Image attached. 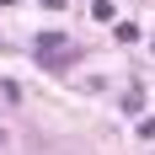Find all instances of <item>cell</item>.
Masks as SVG:
<instances>
[{
  "label": "cell",
  "instance_id": "1",
  "mask_svg": "<svg viewBox=\"0 0 155 155\" xmlns=\"http://www.w3.org/2000/svg\"><path fill=\"white\" fill-rule=\"evenodd\" d=\"M70 59H75L70 38H59V32H43V38H38V64H48V70H64Z\"/></svg>",
  "mask_w": 155,
  "mask_h": 155
},
{
  "label": "cell",
  "instance_id": "2",
  "mask_svg": "<svg viewBox=\"0 0 155 155\" xmlns=\"http://www.w3.org/2000/svg\"><path fill=\"white\" fill-rule=\"evenodd\" d=\"M0 150H5V128H0Z\"/></svg>",
  "mask_w": 155,
  "mask_h": 155
},
{
  "label": "cell",
  "instance_id": "3",
  "mask_svg": "<svg viewBox=\"0 0 155 155\" xmlns=\"http://www.w3.org/2000/svg\"><path fill=\"white\" fill-rule=\"evenodd\" d=\"M0 5H16V0H0Z\"/></svg>",
  "mask_w": 155,
  "mask_h": 155
},
{
  "label": "cell",
  "instance_id": "4",
  "mask_svg": "<svg viewBox=\"0 0 155 155\" xmlns=\"http://www.w3.org/2000/svg\"><path fill=\"white\" fill-rule=\"evenodd\" d=\"M0 48H5V43H0Z\"/></svg>",
  "mask_w": 155,
  "mask_h": 155
}]
</instances>
